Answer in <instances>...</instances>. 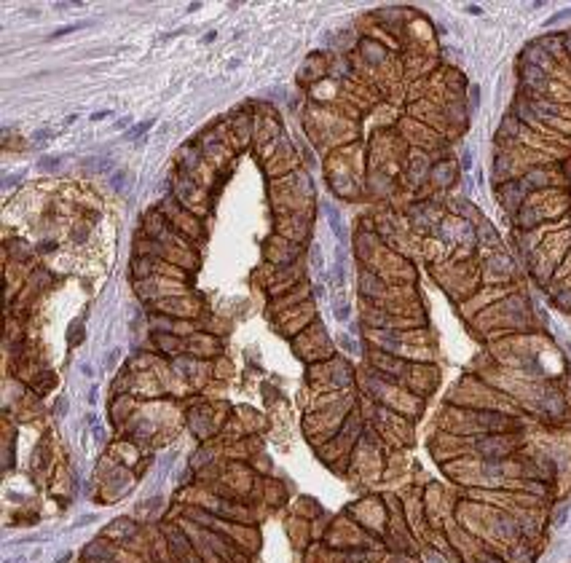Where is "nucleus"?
Wrapping results in <instances>:
<instances>
[{"label": "nucleus", "instance_id": "obj_1", "mask_svg": "<svg viewBox=\"0 0 571 563\" xmlns=\"http://www.w3.org/2000/svg\"><path fill=\"white\" fill-rule=\"evenodd\" d=\"M322 210H325V215H328V223H330L332 233H335L341 242H346V229H344V220H341V212L332 207L330 201H322Z\"/></svg>", "mask_w": 571, "mask_h": 563}, {"label": "nucleus", "instance_id": "obj_2", "mask_svg": "<svg viewBox=\"0 0 571 563\" xmlns=\"http://www.w3.org/2000/svg\"><path fill=\"white\" fill-rule=\"evenodd\" d=\"M86 25H91V22H76V25H67V27H62V30L51 32L48 38L54 41V38H62V35H67V32H76V30H81V27H86Z\"/></svg>", "mask_w": 571, "mask_h": 563}, {"label": "nucleus", "instance_id": "obj_3", "mask_svg": "<svg viewBox=\"0 0 571 563\" xmlns=\"http://www.w3.org/2000/svg\"><path fill=\"white\" fill-rule=\"evenodd\" d=\"M48 140H54V132H51V129H43V132H38V135L32 137V145H35V148H43Z\"/></svg>", "mask_w": 571, "mask_h": 563}, {"label": "nucleus", "instance_id": "obj_4", "mask_svg": "<svg viewBox=\"0 0 571 563\" xmlns=\"http://www.w3.org/2000/svg\"><path fill=\"white\" fill-rule=\"evenodd\" d=\"M151 126H153V121H145V123H140V126H135V129H132V132H129V135H126V137H129V140L140 137V135H142V132H148V129H151Z\"/></svg>", "mask_w": 571, "mask_h": 563}, {"label": "nucleus", "instance_id": "obj_5", "mask_svg": "<svg viewBox=\"0 0 571 563\" xmlns=\"http://www.w3.org/2000/svg\"><path fill=\"white\" fill-rule=\"evenodd\" d=\"M60 167V158H43L41 161V169H57Z\"/></svg>", "mask_w": 571, "mask_h": 563}, {"label": "nucleus", "instance_id": "obj_6", "mask_svg": "<svg viewBox=\"0 0 571 563\" xmlns=\"http://www.w3.org/2000/svg\"><path fill=\"white\" fill-rule=\"evenodd\" d=\"M107 118V110H100V113H91V121H102Z\"/></svg>", "mask_w": 571, "mask_h": 563}]
</instances>
